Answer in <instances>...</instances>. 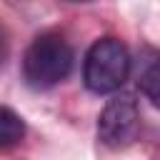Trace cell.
Wrapping results in <instances>:
<instances>
[{"label":"cell","mask_w":160,"mask_h":160,"mask_svg":"<svg viewBox=\"0 0 160 160\" xmlns=\"http://www.w3.org/2000/svg\"><path fill=\"white\" fill-rule=\"evenodd\" d=\"M135 78H138L140 92H142L155 108H160V52L145 48V50L140 52V58H138Z\"/></svg>","instance_id":"cell-4"},{"label":"cell","mask_w":160,"mask_h":160,"mask_svg":"<svg viewBox=\"0 0 160 160\" xmlns=\"http://www.w3.org/2000/svg\"><path fill=\"white\" fill-rule=\"evenodd\" d=\"M72 70V48L58 32L38 35L22 55V75L30 88L45 90L65 80Z\"/></svg>","instance_id":"cell-1"},{"label":"cell","mask_w":160,"mask_h":160,"mask_svg":"<svg viewBox=\"0 0 160 160\" xmlns=\"http://www.w3.org/2000/svg\"><path fill=\"white\" fill-rule=\"evenodd\" d=\"M140 130V112H138V102L130 92H118L112 95L100 118H98V138L105 148L120 150L128 148Z\"/></svg>","instance_id":"cell-3"},{"label":"cell","mask_w":160,"mask_h":160,"mask_svg":"<svg viewBox=\"0 0 160 160\" xmlns=\"http://www.w3.org/2000/svg\"><path fill=\"white\" fill-rule=\"evenodd\" d=\"M132 68L128 48L118 38H100L95 40L82 62V82L95 95H110L122 88Z\"/></svg>","instance_id":"cell-2"},{"label":"cell","mask_w":160,"mask_h":160,"mask_svg":"<svg viewBox=\"0 0 160 160\" xmlns=\"http://www.w3.org/2000/svg\"><path fill=\"white\" fill-rule=\"evenodd\" d=\"M25 135V122L22 118L12 110V108H2L0 110V145L2 148H12L15 142H20Z\"/></svg>","instance_id":"cell-5"}]
</instances>
